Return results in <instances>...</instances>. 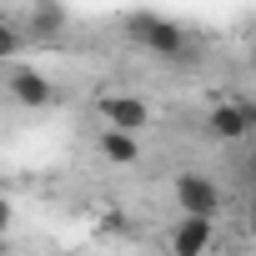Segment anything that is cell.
Listing matches in <instances>:
<instances>
[{"mask_svg":"<svg viewBox=\"0 0 256 256\" xmlns=\"http://www.w3.org/2000/svg\"><path fill=\"white\" fill-rule=\"evenodd\" d=\"M171 201H176L181 216H201V221H216L221 206H226L216 176H206V171H181V176L171 181Z\"/></svg>","mask_w":256,"mask_h":256,"instance_id":"cell-2","label":"cell"},{"mask_svg":"<svg viewBox=\"0 0 256 256\" xmlns=\"http://www.w3.org/2000/svg\"><path fill=\"white\" fill-rule=\"evenodd\" d=\"M206 131L216 141H251L256 136V100H221V106H211Z\"/></svg>","mask_w":256,"mask_h":256,"instance_id":"cell-4","label":"cell"},{"mask_svg":"<svg viewBox=\"0 0 256 256\" xmlns=\"http://www.w3.org/2000/svg\"><path fill=\"white\" fill-rule=\"evenodd\" d=\"M126 36H131L136 46H146L151 56H166V60H181V56L191 50L186 26H176V20H166V16H151V10L126 16Z\"/></svg>","mask_w":256,"mask_h":256,"instance_id":"cell-1","label":"cell"},{"mask_svg":"<svg viewBox=\"0 0 256 256\" xmlns=\"http://www.w3.org/2000/svg\"><path fill=\"white\" fill-rule=\"evenodd\" d=\"M100 120L110 126V131L136 136L141 126H151V106H146L141 96H106V100H100Z\"/></svg>","mask_w":256,"mask_h":256,"instance_id":"cell-5","label":"cell"},{"mask_svg":"<svg viewBox=\"0 0 256 256\" xmlns=\"http://www.w3.org/2000/svg\"><path fill=\"white\" fill-rule=\"evenodd\" d=\"M6 90H10V100L26 106V110H40V106L56 100V80H50L40 66H26V60L6 66Z\"/></svg>","mask_w":256,"mask_h":256,"instance_id":"cell-3","label":"cell"},{"mask_svg":"<svg viewBox=\"0 0 256 256\" xmlns=\"http://www.w3.org/2000/svg\"><path fill=\"white\" fill-rule=\"evenodd\" d=\"M216 246V221H201V216H181L176 231H171V256H206Z\"/></svg>","mask_w":256,"mask_h":256,"instance_id":"cell-6","label":"cell"},{"mask_svg":"<svg viewBox=\"0 0 256 256\" xmlns=\"http://www.w3.org/2000/svg\"><path fill=\"white\" fill-rule=\"evenodd\" d=\"M10 221H16V206H10V201H0V231H10Z\"/></svg>","mask_w":256,"mask_h":256,"instance_id":"cell-10","label":"cell"},{"mask_svg":"<svg viewBox=\"0 0 256 256\" xmlns=\"http://www.w3.org/2000/svg\"><path fill=\"white\" fill-rule=\"evenodd\" d=\"M20 46H26V40H20V30H16V26H10L6 16H0V60H6V66H16Z\"/></svg>","mask_w":256,"mask_h":256,"instance_id":"cell-9","label":"cell"},{"mask_svg":"<svg viewBox=\"0 0 256 256\" xmlns=\"http://www.w3.org/2000/svg\"><path fill=\"white\" fill-rule=\"evenodd\" d=\"M26 26H30L36 40H50V36L70 30V10H66V6H30V10H26Z\"/></svg>","mask_w":256,"mask_h":256,"instance_id":"cell-8","label":"cell"},{"mask_svg":"<svg viewBox=\"0 0 256 256\" xmlns=\"http://www.w3.org/2000/svg\"><path fill=\"white\" fill-rule=\"evenodd\" d=\"M96 151H100V161H110V166H136V161H141V141L126 136V131H110V126L96 136Z\"/></svg>","mask_w":256,"mask_h":256,"instance_id":"cell-7","label":"cell"}]
</instances>
